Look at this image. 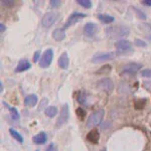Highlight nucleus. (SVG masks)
Listing matches in <instances>:
<instances>
[{"label":"nucleus","mask_w":151,"mask_h":151,"mask_svg":"<svg viewBox=\"0 0 151 151\" xmlns=\"http://www.w3.org/2000/svg\"><path fill=\"white\" fill-rule=\"evenodd\" d=\"M58 64L60 67V69H63V70H67L68 68H69L70 58H69V55H68L67 52H63L62 55H60L58 60Z\"/></svg>","instance_id":"13"},{"label":"nucleus","mask_w":151,"mask_h":151,"mask_svg":"<svg viewBox=\"0 0 151 151\" xmlns=\"http://www.w3.org/2000/svg\"><path fill=\"white\" fill-rule=\"evenodd\" d=\"M31 68V64L28 62L27 60H21L20 62L18 63L17 67L15 68V72L16 73H22L25 72V70H29Z\"/></svg>","instance_id":"14"},{"label":"nucleus","mask_w":151,"mask_h":151,"mask_svg":"<svg viewBox=\"0 0 151 151\" xmlns=\"http://www.w3.org/2000/svg\"><path fill=\"white\" fill-rule=\"evenodd\" d=\"M111 69H112V68H111V65H105V67L102 68V69L100 70L98 73H104V72L108 73V72H110Z\"/></svg>","instance_id":"32"},{"label":"nucleus","mask_w":151,"mask_h":151,"mask_svg":"<svg viewBox=\"0 0 151 151\" xmlns=\"http://www.w3.org/2000/svg\"><path fill=\"white\" fill-rule=\"evenodd\" d=\"M99 30V26L94 22H88L84 26V33L88 37H93L97 35Z\"/></svg>","instance_id":"11"},{"label":"nucleus","mask_w":151,"mask_h":151,"mask_svg":"<svg viewBox=\"0 0 151 151\" xmlns=\"http://www.w3.org/2000/svg\"><path fill=\"white\" fill-rule=\"evenodd\" d=\"M76 114H77V116L79 117L80 120H84L85 116H86V111L84 110L83 108H77L76 109Z\"/></svg>","instance_id":"23"},{"label":"nucleus","mask_w":151,"mask_h":151,"mask_svg":"<svg viewBox=\"0 0 151 151\" xmlns=\"http://www.w3.org/2000/svg\"><path fill=\"white\" fill-rule=\"evenodd\" d=\"M9 132H10L11 136H12V137H13L16 141H17V142H19V143H23V137L20 135V133L17 132V131L15 130V129L10 128V129H9Z\"/></svg>","instance_id":"20"},{"label":"nucleus","mask_w":151,"mask_h":151,"mask_svg":"<svg viewBox=\"0 0 151 151\" xmlns=\"http://www.w3.org/2000/svg\"><path fill=\"white\" fill-rule=\"evenodd\" d=\"M135 10H136V14H137L138 18H140L141 20H145V19H146V15H145V14L143 13L142 11H140L139 9H137V8H135Z\"/></svg>","instance_id":"28"},{"label":"nucleus","mask_w":151,"mask_h":151,"mask_svg":"<svg viewBox=\"0 0 151 151\" xmlns=\"http://www.w3.org/2000/svg\"><path fill=\"white\" fill-rule=\"evenodd\" d=\"M50 3L52 7H60L62 5V1H60V0H50Z\"/></svg>","instance_id":"29"},{"label":"nucleus","mask_w":151,"mask_h":151,"mask_svg":"<svg viewBox=\"0 0 151 151\" xmlns=\"http://www.w3.org/2000/svg\"><path fill=\"white\" fill-rule=\"evenodd\" d=\"M5 29H6L5 25H4V24L1 22V23H0V31H1V32H3V31L5 30Z\"/></svg>","instance_id":"35"},{"label":"nucleus","mask_w":151,"mask_h":151,"mask_svg":"<svg viewBox=\"0 0 151 151\" xmlns=\"http://www.w3.org/2000/svg\"><path fill=\"white\" fill-rule=\"evenodd\" d=\"M115 47L117 50V53L120 55H127V53H130V52H134L132 43H131L129 40H118L115 45Z\"/></svg>","instance_id":"4"},{"label":"nucleus","mask_w":151,"mask_h":151,"mask_svg":"<svg viewBox=\"0 0 151 151\" xmlns=\"http://www.w3.org/2000/svg\"><path fill=\"white\" fill-rule=\"evenodd\" d=\"M141 3L145 6H151V0H142Z\"/></svg>","instance_id":"33"},{"label":"nucleus","mask_w":151,"mask_h":151,"mask_svg":"<svg viewBox=\"0 0 151 151\" xmlns=\"http://www.w3.org/2000/svg\"><path fill=\"white\" fill-rule=\"evenodd\" d=\"M69 104H64L62 107V109H60V117L58 118L57 120V123H55V125H57L58 128L62 127V126H64L65 123L68 122V120H69V117H70V112H69Z\"/></svg>","instance_id":"7"},{"label":"nucleus","mask_w":151,"mask_h":151,"mask_svg":"<svg viewBox=\"0 0 151 151\" xmlns=\"http://www.w3.org/2000/svg\"><path fill=\"white\" fill-rule=\"evenodd\" d=\"M77 3L84 8H91L92 7V1L90 0H77Z\"/></svg>","instance_id":"22"},{"label":"nucleus","mask_w":151,"mask_h":151,"mask_svg":"<svg viewBox=\"0 0 151 151\" xmlns=\"http://www.w3.org/2000/svg\"><path fill=\"white\" fill-rule=\"evenodd\" d=\"M38 102V99H37V96L35 94H31V95H28V96L25 97L24 99V105L26 107H35Z\"/></svg>","instance_id":"17"},{"label":"nucleus","mask_w":151,"mask_h":151,"mask_svg":"<svg viewBox=\"0 0 151 151\" xmlns=\"http://www.w3.org/2000/svg\"><path fill=\"white\" fill-rule=\"evenodd\" d=\"M8 110H9V113H10L11 118L13 119V120H15V121L18 120V119H19V113L17 111V109H15L14 107H9Z\"/></svg>","instance_id":"21"},{"label":"nucleus","mask_w":151,"mask_h":151,"mask_svg":"<svg viewBox=\"0 0 151 151\" xmlns=\"http://www.w3.org/2000/svg\"><path fill=\"white\" fill-rule=\"evenodd\" d=\"M104 114H105L104 109H99V110L93 112V113L89 116V118H88V120H87V123H86L87 128H93L95 126L99 125V124L102 122V120H103Z\"/></svg>","instance_id":"2"},{"label":"nucleus","mask_w":151,"mask_h":151,"mask_svg":"<svg viewBox=\"0 0 151 151\" xmlns=\"http://www.w3.org/2000/svg\"><path fill=\"white\" fill-rule=\"evenodd\" d=\"M105 33L109 38L112 40H118V38L127 36L130 33V29L125 25H116L107 27L105 30Z\"/></svg>","instance_id":"1"},{"label":"nucleus","mask_w":151,"mask_h":151,"mask_svg":"<svg viewBox=\"0 0 151 151\" xmlns=\"http://www.w3.org/2000/svg\"><path fill=\"white\" fill-rule=\"evenodd\" d=\"M134 43H135L137 47H147V43L145 42L144 40H135L134 41Z\"/></svg>","instance_id":"25"},{"label":"nucleus","mask_w":151,"mask_h":151,"mask_svg":"<svg viewBox=\"0 0 151 151\" xmlns=\"http://www.w3.org/2000/svg\"><path fill=\"white\" fill-rule=\"evenodd\" d=\"M45 151H58V149L53 143H50V144L47 145V147L45 148Z\"/></svg>","instance_id":"31"},{"label":"nucleus","mask_w":151,"mask_h":151,"mask_svg":"<svg viewBox=\"0 0 151 151\" xmlns=\"http://www.w3.org/2000/svg\"><path fill=\"white\" fill-rule=\"evenodd\" d=\"M98 19L101 20L103 23H106V24L112 23V22H114V20H115V18H114L113 16L108 15V14H101V13L98 14Z\"/></svg>","instance_id":"18"},{"label":"nucleus","mask_w":151,"mask_h":151,"mask_svg":"<svg viewBox=\"0 0 151 151\" xmlns=\"http://www.w3.org/2000/svg\"><path fill=\"white\" fill-rule=\"evenodd\" d=\"M40 50H36L35 52V55H33V62L36 63V62H40Z\"/></svg>","instance_id":"30"},{"label":"nucleus","mask_w":151,"mask_h":151,"mask_svg":"<svg viewBox=\"0 0 151 151\" xmlns=\"http://www.w3.org/2000/svg\"><path fill=\"white\" fill-rule=\"evenodd\" d=\"M36 151H38V150H36Z\"/></svg>","instance_id":"37"},{"label":"nucleus","mask_w":151,"mask_h":151,"mask_svg":"<svg viewBox=\"0 0 151 151\" xmlns=\"http://www.w3.org/2000/svg\"><path fill=\"white\" fill-rule=\"evenodd\" d=\"M86 100H87V97H86V92H80L78 94V102L80 104H85L86 103Z\"/></svg>","instance_id":"24"},{"label":"nucleus","mask_w":151,"mask_h":151,"mask_svg":"<svg viewBox=\"0 0 151 151\" xmlns=\"http://www.w3.org/2000/svg\"><path fill=\"white\" fill-rule=\"evenodd\" d=\"M86 14L85 13H82V12H79V11H75V12H73L72 14L69 16V18H68V20H67V22L65 23V25H64V29H67L68 27H70V26H72V25H74V24H76L77 22H79L81 19L83 18H85L86 17Z\"/></svg>","instance_id":"9"},{"label":"nucleus","mask_w":151,"mask_h":151,"mask_svg":"<svg viewBox=\"0 0 151 151\" xmlns=\"http://www.w3.org/2000/svg\"><path fill=\"white\" fill-rule=\"evenodd\" d=\"M65 29L64 28H57L52 32V38L57 41H62L65 38Z\"/></svg>","instance_id":"16"},{"label":"nucleus","mask_w":151,"mask_h":151,"mask_svg":"<svg viewBox=\"0 0 151 151\" xmlns=\"http://www.w3.org/2000/svg\"><path fill=\"white\" fill-rule=\"evenodd\" d=\"M52 58H53V50L52 48H47V50H45L43 52L42 57H41L40 60V68H48L52 62Z\"/></svg>","instance_id":"8"},{"label":"nucleus","mask_w":151,"mask_h":151,"mask_svg":"<svg viewBox=\"0 0 151 151\" xmlns=\"http://www.w3.org/2000/svg\"><path fill=\"white\" fill-rule=\"evenodd\" d=\"M141 76L144 78H151V69H144L141 70Z\"/></svg>","instance_id":"26"},{"label":"nucleus","mask_w":151,"mask_h":151,"mask_svg":"<svg viewBox=\"0 0 151 151\" xmlns=\"http://www.w3.org/2000/svg\"><path fill=\"white\" fill-rule=\"evenodd\" d=\"M97 87L99 90L105 92V93L110 94L114 90V83L110 78H103L97 82Z\"/></svg>","instance_id":"5"},{"label":"nucleus","mask_w":151,"mask_h":151,"mask_svg":"<svg viewBox=\"0 0 151 151\" xmlns=\"http://www.w3.org/2000/svg\"><path fill=\"white\" fill-rule=\"evenodd\" d=\"M45 114L47 117H50V118H52V117H55L58 114V108L55 106L47 107L45 110Z\"/></svg>","instance_id":"19"},{"label":"nucleus","mask_w":151,"mask_h":151,"mask_svg":"<svg viewBox=\"0 0 151 151\" xmlns=\"http://www.w3.org/2000/svg\"><path fill=\"white\" fill-rule=\"evenodd\" d=\"M47 140V135L45 132H40L38 134H36L35 136L32 137V141L33 143L35 144H38V145H41V144H45Z\"/></svg>","instance_id":"15"},{"label":"nucleus","mask_w":151,"mask_h":151,"mask_svg":"<svg viewBox=\"0 0 151 151\" xmlns=\"http://www.w3.org/2000/svg\"><path fill=\"white\" fill-rule=\"evenodd\" d=\"M141 68H142V65L139 63H129L122 67L120 75H135L136 73L139 72Z\"/></svg>","instance_id":"6"},{"label":"nucleus","mask_w":151,"mask_h":151,"mask_svg":"<svg viewBox=\"0 0 151 151\" xmlns=\"http://www.w3.org/2000/svg\"><path fill=\"white\" fill-rule=\"evenodd\" d=\"M58 14L57 12H47V13H45V15H43L42 17V25L45 26V27H50V26H52V24L55 23V21L58 20Z\"/></svg>","instance_id":"10"},{"label":"nucleus","mask_w":151,"mask_h":151,"mask_svg":"<svg viewBox=\"0 0 151 151\" xmlns=\"http://www.w3.org/2000/svg\"><path fill=\"white\" fill-rule=\"evenodd\" d=\"M47 104V98H43V99H42V102H41V105L40 106V110H42V106H43V105L45 106Z\"/></svg>","instance_id":"34"},{"label":"nucleus","mask_w":151,"mask_h":151,"mask_svg":"<svg viewBox=\"0 0 151 151\" xmlns=\"http://www.w3.org/2000/svg\"><path fill=\"white\" fill-rule=\"evenodd\" d=\"M116 58V53L113 52H97L92 57L91 62L94 64H101V63H105L107 60H114Z\"/></svg>","instance_id":"3"},{"label":"nucleus","mask_w":151,"mask_h":151,"mask_svg":"<svg viewBox=\"0 0 151 151\" xmlns=\"http://www.w3.org/2000/svg\"><path fill=\"white\" fill-rule=\"evenodd\" d=\"M0 91H1V93L3 92V83L0 82Z\"/></svg>","instance_id":"36"},{"label":"nucleus","mask_w":151,"mask_h":151,"mask_svg":"<svg viewBox=\"0 0 151 151\" xmlns=\"http://www.w3.org/2000/svg\"><path fill=\"white\" fill-rule=\"evenodd\" d=\"M99 139H100V132L98 129L94 128L90 131L89 133L87 134V140L89 142L93 143V144H97L99 142Z\"/></svg>","instance_id":"12"},{"label":"nucleus","mask_w":151,"mask_h":151,"mask_svg":"<svg viewBox=\"0 0 151 151\" xmlns=\"http://www.w3.org/2000/svg\"><path fill=\"white\" fill-rule=\"evenodd\" d=\"M1 4L6 7H12L14 5V1H11V0H1Z\"/></svg>","instance_id":"27"}]
</instances>
